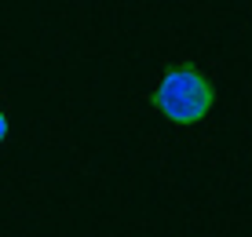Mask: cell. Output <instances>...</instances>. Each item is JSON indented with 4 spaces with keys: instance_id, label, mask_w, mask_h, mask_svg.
I'll return each mask as SVG.
<instances>
[{
    "instance_id": "cell-1",
    "label": "cell",
    "mask_w": 252,
    "mask_h": 237,
    "mask_svg": "<svg viewBox=\"0 0 252 237\" xmlns=\"http://www.w3.org/2000/svg\"><path fill=\"white\" fill-rule=\"evenodd\" d=\"M216 106V88L194 62H179L164 69L154 88V110L172 124H197Z\"/></svg>"
},
{
    "instance_id": "cell-2",
    "label": "cell",
    "mask_w": 252,
    "mask_h": 237,
    "mask_svg": "<svg viewBox=\"0 0 252 237\" xmlns=\"http://www.w3.org/2000/svg\"><path fill=\"white\" fill-rule=\"evenodd\" d=\"M4 139H7V117H4V110H0V146H4Z\"/></svg>"
}]
</instances>
